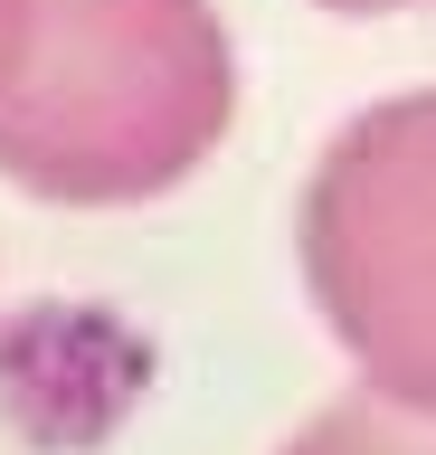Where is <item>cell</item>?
<instances>
[{
	"label": "cell",
	"instance_id": "cell-3",
	"mask_svg": "<svg viewBox=\"0 0 436 455\" xmlns=\"http://www.w3.org/2000/svg\"><path fill=\"white\" fill-rule=\"evenodd\" d=\"M285 455H436V418H427V408H399V398H379V389H361V398H332Z\"/></svg>",
	"mask_w": 436,
	"mask_h": 455
},
{
	"label": "cell",
	"instance_id": "cell-1",
	"mask_svg": "<svg viewBox=\"0 0 436 455\" xmlns=\"http://www.w3.org/2000/svg\"><path fill=\"white\" fill-rule=\"evenodd\" d=\"M237 114L209 0H0V180L58 209L180 190Z\"/></svg>",
	"mask_w": 436,
	"mask_h": 455
},
{
	"label": "cell",
	"instance_id": "cell-2",
	"mask_svg": "<svg viewBox=\"0 0 436 455\" xmlns=\"http://www.w3.org/2000/svg\"><path fill=\"white\" fill-rule=\"evenodd\" d=\"M304 284L361 379L436 418V85L332 133L304 190Z\"/></svg>",
	"mask_w": 436,
	"mask_h": 455
},
{
	"label": "cell",
	"instance_id": "cell-4",
	"mask_svg": "<svg viewBox=\"0 0 436 455\" xmlns=\"http://www.w3.org/2000/svg\"><path fill=\"white\" fill-rule=\"evenodd\" d=\"M322 10H351V20H370V10H417V0H322Z\"/></svg>",
	"mask_w": 436,
	"mask_h": 455
}]
</instances>
